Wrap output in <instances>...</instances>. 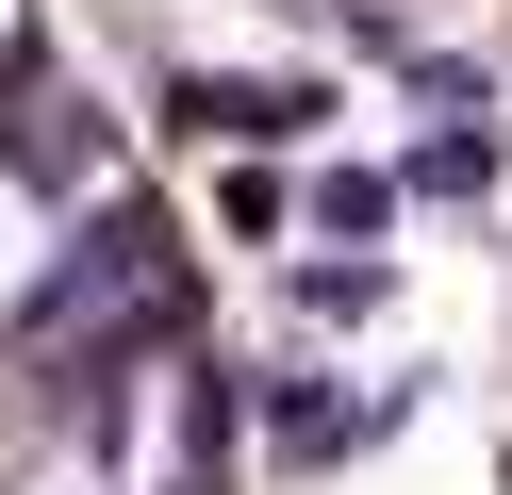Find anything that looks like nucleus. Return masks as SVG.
<instances>
[{
    "label": "nucleus",
    "mask_w": 512,
    "mask_h": 495,
    "mask_svg": "<svg viewBox=\"0 0 512 495\" xmlns=\"http://www.w3.org/2000/svg\"><path fill=\"white\" fill-rule=\"evenodd\" d=\"M34 281V182H17V165H0V297Z\"/></svg>",
    "instance_id": "nucleus-1"
}]
</instances>
